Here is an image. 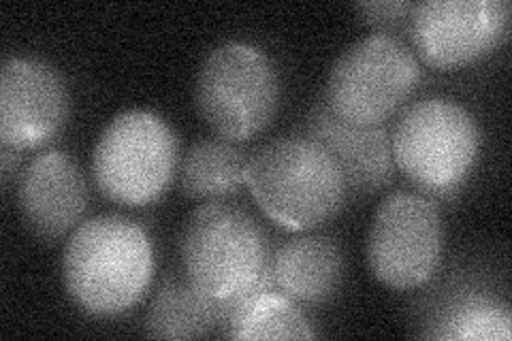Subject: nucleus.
I'll use <instances>...</instances> for the list:
<instances>
[{"instance_id": "obj_1", "label": "nucleus", "mask_w": 512, "mask_h": 341, "mask_svg": "<svg viewBox=\"0 0 512 341\" xmlns=\"http://www.w3.org/2000/svg\"><path fill=\"white\" fill-rule=\"evenodd\" d=\"M150 235L131 218L84 220L62 250V284L71 303L92 318H118L146 297L154 278Z\"/></svg>"}, {"instance_id": "obj_2", "label": "nucleus", "mask_w": 512, "mask_h": 341, "mask_svg": "<svg viewBox=\"0 0 512 341\" xmlns=\"http://www.w3.org/2000/svg\"><path fill=\"white\" fill-rule=\"evenodd\" d=\"M180 267L227 318L239 301L276 288L265 229L250 211L227 201H207L188 216L180 235Z\"/></svg>"}, {"instance_id": "obj_3", "label": "nucleus", "mask_w": 512, "mask_h": 341, "mask_svg": "<svg viewBox=\"0 0 512 341\" xmlns=\"http://www.w3.org/2000/svg\"><path fill=\"white\" fill-rule=\"evenodd\" d=\"M246 188L271 222L295 233L331 222L348 197L338 162L303 135L274 139L250 154Z\"/></svg>"}, {"instance_id": "obj_4", "label": "nucleus", "mask_w": 512, "mask_h": 341, "mask_svg": "<svg viewBox=\"0 0 512 341\" xmlns=\"http://www.w3.org/2000/svg\"><path fill=\"white\" fill-rule=\"evenodd\" d=\"M480 126L457 101H416L399 116L391 148L395 169L427 197H453L480 156Z\"/></svg>"}, {"instance_id": "obj_5", "label": "nucleus", "mask_w": 512, "mask_h": 341, "mask_svg": "<svg viewBox=\"0 0 512 341\" xmlns=\"http://www.w3.org/2000/svg\"><path fill=\"white\" fill-rule=\"evenodd\" d=\"M195 107L224 141L246 143L274 122L280 77L274 62L250 43L229 41L207 54L195 79Z\"/></svg>"}, {"instance_id": "obj_6", "label": "nucleus", "mask_w": 512, "mask_h": 341, "mask_svg": "<svg viewBox=\"0 0 512 341\" xmlns=\"http://www.w3.org/2000/svg\"><path fill=\"white\" fill-rule=\"evenodd\" d=\"M180 143L173 128L148 109L118 113L92 150V180L103 197L122 207L158 201L178 171Z\"/></svg>"}, {"instance_id": "obj_7", "label": "nucleus", "mask_w": 512, "mask_h": 341, "mask_svg": "<svg viewBox=\"0 0 512 341\" xmlns=\"http://www.w3.org/2000/svg\"><path fill=\"white\" fill-rule=\"evenodd\" d=\"M421 81V62L406 43L389 35L359 39L333 62L325 101L355 126L387 124Z\"/></svg>"}, {"instance_id": "obj_8", "label": "nucleus", "mask_w": 512, "mask_h": 341, "mask_svg": "<svg viewBox=\"0 0 512 341\" xmlns=\"http://www.w3.org/2000/svg\"><path fill=\"white\" fill-rule=\"evenodd\" d=\"M444 226L434 199L421 192H393L372 218L365 261L374 278L391 290L425 286L440 269Z\"/></svg>"}, {"instance_id": "obj_9", "label": "nucleus", "mask_w": 512, "mask_h": 341, "mask_svg": "<svg viewBox=\"0 0 512 341\" xmlns=\"http://www.w3.org/2000/svg\"><path fill=\"white\" fill-rule=\"evenodd\" d=\"M508 0H423L410 18V37L421 62L457 71L491 56L508 41Z\"/></svg>"}, {"instance_id": "obj_10", "label": "nucleus", "mask_w": 512, "mask_h": 341, "mask_svg": "<svg viewBox=\"0 0 512 341\" xmlns=\"http://www.w3.org/2000/svg\"><path fill=\"white\" fill-rule=\"evenodd\" d=\"M69 90L50 64L13 56L0 69V143L28 152L52 143L69 120Z\"/></svg>"}, {"instance_id": "obj_11", "label": "nucleus", "mask_w": 512, "mask_h": 341, "mask_svg": "<svg viewBox=\"0 0 512 341\" xmlns=\"http://www.w3.org/2000/svg\"><path fill=\"white\" fill-rule=\"evenodd\" d=\"M88 182L73 156L47 150L32 158L18 182V209L30 235L56 243L88 214Z\"/></svg>"}, {"instance_id": "obj_12", "label": "nucleus", "mask_w": 512, "mask_h": 341, "mask_svg": "<svg viewBox=\"0 0 512 341\" xmlns=\"http://www.w3.org/2000/svg\"><path fill=\"white\" fill-rule=\"evenodd\" d=\"M303 137L320 143L335 158L348 192L376 194L393 182L395 160L387 124H348L335 116L323 96L303 120Z\"/></svg>"}, {"instance_id": "obj_13", "label": "nucleus", "mask_w": 512, "mask_h": 341, "mask_svg": "<svg viewBox=\"0 0 512 341\" xmlns=\"http://www.w3.org/2000/svg\"><path fill=\"white\" fill-rule=\"evenodd\" d=\"M274 286L295 303H327L344 280V256L327 237L301 235L271 254Z\"/></svg>"}, {"instance_id": "obj_14", "label": "nucleus", "mask_w": 512, "mask_h": 341, "mask_svg": "<svg viewBox=\"0 0 512 341\" xmlns=\"http://www.w3.org/2000/svg\"><path fill=\"white\" fill-rule=\"evenodd\" d=\"M224 324L227 314L205 299L180 267L167 271L158 282L143 318V335L148 339H201L214 335Z\"/></svg>"}, {"instance_id": "obj_15", "label": "nucleus", "mask_w": 512, "mask_h": 341, "mask_svg": "<svg viewBox=\"0 0 512 341\" xmlns=\"http://www.w3.org/2000/svg\"><path fill=\"white\" fill-rule=\"evenodd\" d=\"M250 156L237 143L201 139L180 162V190L192 201H222L246 186Z\"/></svg>"}, {"instance_id": "obj_16", "label": "nucleus", "mask_w": 512, "mask_h": 341, "mask_svg": "<svg viewBox=\"0 0 512 341\" xmlns=\"http://www.w3.org/2000/svg\"><path fill=\"white\" fill-rule=\"evenodd\" d=\"M224 337L239 341L314 339L308 318L278 288H265L239 301L224 324Z\"/></svg>"}, {"instance_id": "obj_17", "label": "nucleus", "mask_w": 512, "mask_h": 341, "mask_svg": "<svg viewBox=\"0 0 512 341\" xmlns=\"http://www.w3.org/2000/svg\"><path fill=\"white\" fill-rule=\"evenodd\" d=\"M438 337L461 341H508L512 316L508 305L487 295H470L448 307Z\"/></svg>"}, {"instance_id": "obj_18", "label": "nucleus", "mask_w": 512, "mask_h": 341, "mask_svg": "<svg viewBox=\"0 0 512 341\" xmlns=\"http://www.w3.org/2000/svg\"><path fill=\"white\" fill-rule=\"evenodd\" d=\"M414 3L410 0H372V3H357L355 11L361 20L374 28V35H389L402 26L410 24Z\"/></svg>"}, {"instance_id": "obj_19", "label": "nucleus", "mask_w": 512, "mask_h": 341, "mask_svg": "<svg viewBox=\"0 0 512 341\" xmlns=\"http://www.w3.org/2000/svg\"><path fill=\"white\" fill-rule=\"evenodd\" d=\"M20 162H22V152L11 150V148L0 150V180H3L5 188H9L11 177L18 175Z\"/></svg>"}]
</instances>
